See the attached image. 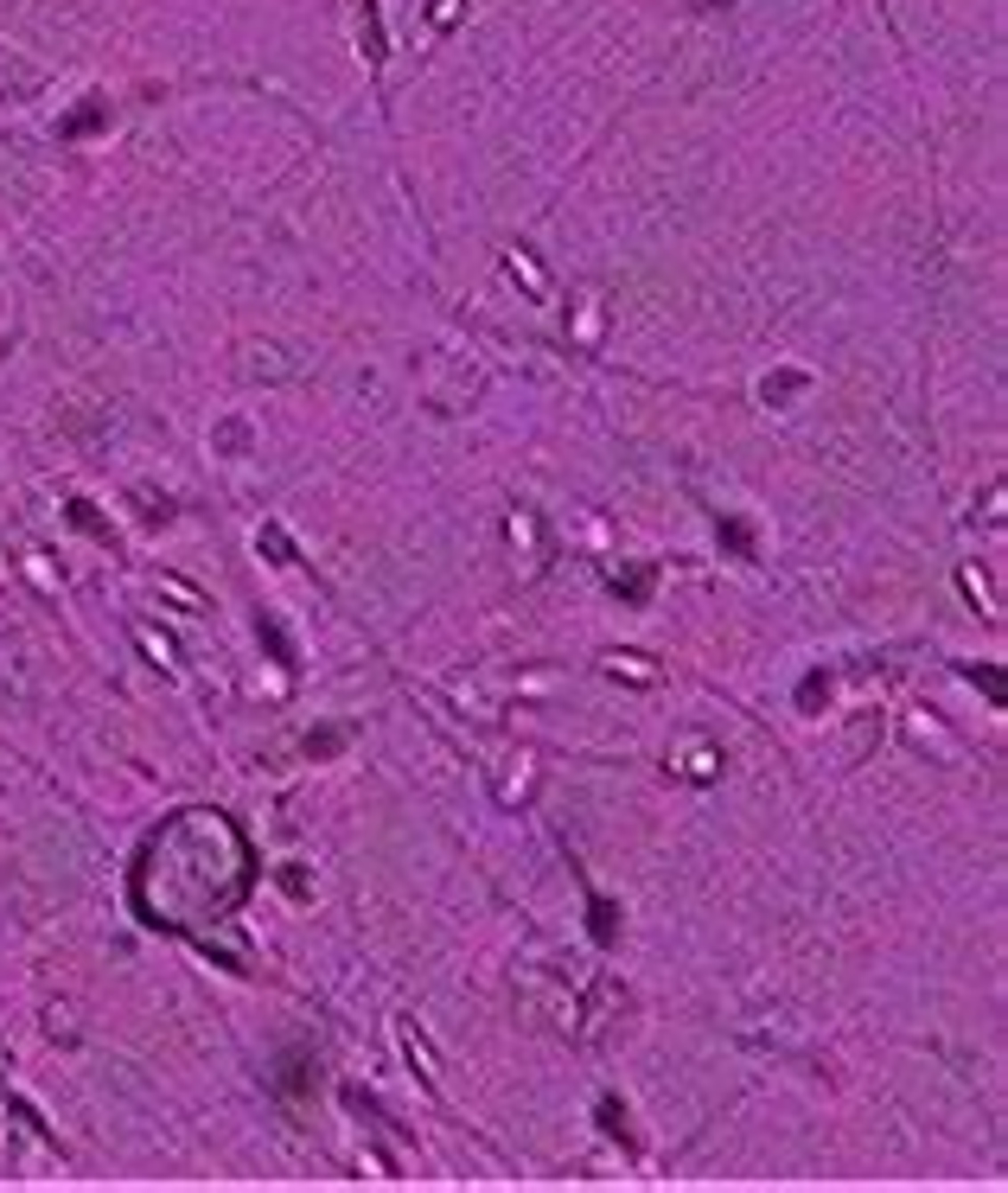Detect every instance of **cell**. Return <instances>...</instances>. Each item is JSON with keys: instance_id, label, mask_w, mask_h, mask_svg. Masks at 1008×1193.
Here are the masks:
<instances>
[{"instance_id": "obj_2", "label": "cell", "mask_w": 1008, "mask_h": 1193, "mask_svg": "<svg viewBox=\"0 0 1008 1193\" xmlns=\"http://www.w3.org/2000/svg\"><path fill=\"white\" fill-rule=\"evenodd\" d=\"M594 938H613V906L594 900Z\"/></svg>"}, {"instance_id": "obj_1", "label": "cell", "mask_w": 1008, "mask_h": 1193, "mask_svg": "<svg viewBox=\"0 0 1008 1193\" xmlns=\"http://www.w3.org/2000/svg\"><path fill=\"white\" fill-rule=\"evenodd\" d=\"M224 830L230 824L217 811H185L179 824H167L147 842V856L134 868V906L147 913V926H191V919L230 913L249 894V862L205 874V856Z\"/></svg>"}]
</instances>
